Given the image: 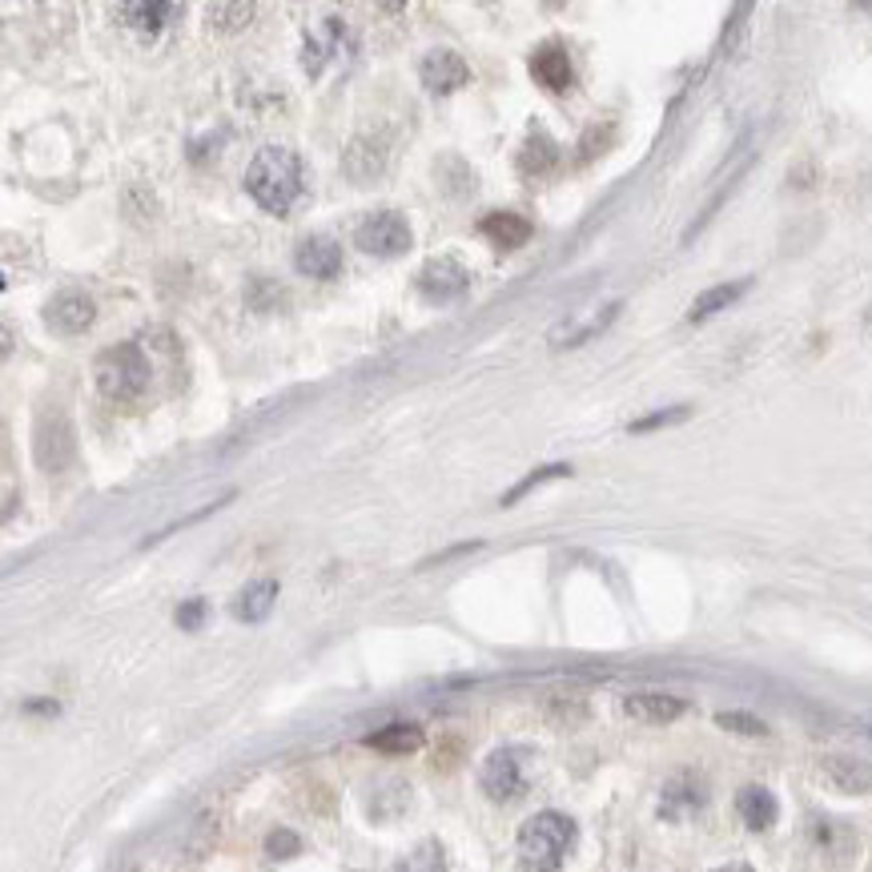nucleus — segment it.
Returning <instances> with one entry per match:
<instances>
[{"instance_id": "obj_1", "label": "nucleus", "mask_w": 872, "mask_h": 872, "mask_svg": "<svg viewBox=\"0 0 872 872\" xmlns=\"http://www.w3.org/2000/svg\"><path fill=\"white\" fill-rule=\"evenodd\" d=\"M246 189L266 213H290L302 198V157L290 145H262L246 169Z\"/></svg>"}, {"instance_id": "obj_2", "label": "nucleus", "mask_w": 872, "mask_h": 872, "mask_svg": "<svg viewBox=\"0 0 872 872\" xmlns=\"http://www.w3.org/2000/svg\"><path fill=\"white\" fill-rule=\"evenodd\" d=\"M150 354L141 350V342H117V346L101 350L93 362V378L97 390L113 402H133L150 387Z\"/></svg>"}, {"instance_id": "obj_3", "label": "nucleus", "mask_w": 872, "mask_h": 872, "mask_svg": "<svg viewBox=\"0 0 872 872\" xmlns=\"http://www.w3.org/2000/svg\"><path fill=\"white\" fill-rule=\"evenodd\" d=\"M575 840V824L563 812H535L519 828V860L531 872H555Z\"/></svg>"}, {"instance_id": "obj_4", "label": "nucleus", "mask_w": 872, "mask_h": 872, "mask_svg": "<svg viewBox=\"0 0 872 872\" xmlns=\"http://www.w3.org/2000/svg\"><path fill=\"white\" fill-rule=\"evenodd\" d=\"M76 455V431L61 406H45L33 426V459L45 474L64 471Z\"/></svg>"}, {"instance_id": "obj_5", "label": "nucleus", "mask_w": 872, "mask_h": 872, "mask_svg": "<svg viewBox=\"0 0 872 872\" xmlns=\"http://www.w3.org/2000/svg\"><path fill=\"white\" fill-rule=\"evenodd\" d=\"M411 241H414L411 222H406L399 210L370 213V217L358 222V229H354V246H358L362 254H374V258H399V254L411 249Z\"/></svg>"}, {"instance_id": "obj_6", "label": "nucleus", "mask_w": 872, "mask_h": 872, "mask_svg": "<svg viewBox=\"0 0 872 872\" xmlns=\"http://www.w3.org/2000/svg\"><path fill=\"white\" fill-rule=\"evenodd\" d=\"M354 49V37H350V28L342 16H322L318 25L306 33L302 40V69L310 76H322L326 64L338 61V57H346Z\"/></svg>"}, {"instance_id": "obj_7", "label": "nucleus", "mask_w": 872, "mask_h": 872, "mask_svg": "<svg viewBox=\"0 0 872 872\" xmlns=\"http://www.w3.org/2000/svg\"><path fill=\"white\" fill-rule=\"evenodd\" d=\"M93 318H97V302L89 298L85 290H61V294H52L45 302V326L61 338L85 334Z\"/></svg>"}, {"instance_id": "obj_8", "label": "nucleus", "mask_w": 872, "mask_h": 872, "mask_svg": "<svg viewBox=\"0 0 872 872\" xmlns=\"http://www.w3.org/2000/svg\"><path fill=\"white\" fill-rule=\"evenodd\" d=\"M414 282H419V294L426 302H455L471 286V270L459 266L455 258H431Z\"/></svg>"}, {"instance_id": "obj_9", "label": "nucleus", "mask_w": 872, "mask_h": 872, "mask_svg": "<svg viewBox=\"0 0 872 872\" xmlns=\"http://www.w3.org/2000/svg\"><path fill=\"white\" fill-rule=\"evenodd\" d=\"M479 785L491 800H511L523 792V768H519V752L511 747H498L491 752L483 764V773H479Z\"/></svg>"}, {"instance_id": "obj_10", "label": "nucleus", "mask_w": 872, "mask_h": 872, "mask_svg": "<svg viewBox=\"0 0 872 872\" xmlns=\"http://www.w3.org/2000/svg\"><path fill=\"white\" fill-rule=\"evenodd\" d=\"M419 76H423V85L431 89V93L447 97V93H455V89H462L467 81H471V64L462 61L455 49H435L423 57Z\"/></svg>"}, {"instance_id": "obj_11", "label": "nucleus", "mask_w": 872, "mask_h": 872, "mask_svg": "<svg viewBox=\"0 0 872 872\" xmlns=\"http://www.w3.org/2000/svg\"><path fill=\"white\" fill-rule=\"evenodd\" d=\"M390 162V141L387 138H370V133H362V138L350 141V150L342 153V169H346L350 181H374V177L387 169Z\"/></svg>"}, {"instance_id": "obj_12", "label": "nucleus", "mask_w": 872, "mask_h": 872, "mask_svg": "<svg viewBox=\"0 0 872 872\" xmlns=\"http://www.w3.org/2000/svg\"><path fill=\"white\" fill-rule=\"evenodd\" d=\"M704 804H708V785H704L696 773H675L672 780L663 785L660 816H668V821H687V816L699 812Z\"/></svg>"}, {"instance_id": "obj_13", "label": "nucleus", "mask_w": 872, "mask_h": 872, "mask_svg": "<svg viewBox=\"0 0 872 872\" xmlns=\"http://www.w3.org/2000/svg\"><path fill=\"white\" fill-rule=\"evenodd\" d=\"M821 776L836 788V792H845V797H864V792H872V764L860 761V756H848V752L824 756Z\"/></svg>"}, {"instance_id": "obj_14", "label": "nucleus", "mask_w": 872, "mask_h": 872, "mask_svg": "<svg viewBox=\"0 0 872 872\" xmlns=\"http://www.w3.org/2000/svg\"><path fill=\"white\" fill-rule=\"evenodd\" d=\"M531 76H535L543 89H551V93H563V89L575 85L571 57H567V49H563L559 40H547V45H539V49L531 52Z\"/></svg>"}, {"instance_id": "obj_15", "label": "nucleus", "mask_w": 872, "mask_h": 872, "mask_svg": "<svg viewBox=\"0 0 872 872\" xmlns=\"http://www.w3.org/2000/svg\"><path fill=\"white\" fill-rule=\"evenodd\" d=\"M294 266L306 278H334L342 270V246L334 237H306L294 249Z\"/></svg>"}, {"instance_id": "obj_16", "label": "nucleus", "mask_w": 872, "mask_h": 872, "mask_svg": "<svg viewBox=\"0 0 872 872\" xmlns=\"http://www.w3.org/2000/svg\"><path fill=\"white\" fill-rule=\"evenodd\" d=\"M684 708H687L684 699L668 696V692H632V696L623 699V711L644 723H672L684 716Z\"/></svg>"}, {"instance_id": "obj_17", "label": "nucleus", "mask_w": 872, "mask_h": 872, "mask_svg": "<svg viewBox=\"0 0 872 872\" xmlns=\"http://www.w3.org/2000/svg\"><path fill=\"white\" fill-rule=\"evenodd\" d=\"M479 234L498 249H519V246H527V237H531V222L515 210H495L479 222Z\"/></svg>"}, {"instance_id": "obj_18", "label": "nucleus", "mask_w": 872, "mask_h": 872, "mask_svg": "<svg viewBox=\"0 0 872 872\" xmlns=\"http://www.w3.org/2000/svg\"><path fill=\"white\" fill-rule=\"evenodd\" d=\"M735 812H740V821H744L752 833H768V828L776 824V816H780V809H776V797L768 792V788H761V785L740 788V797H735Z\"/></svg>"}, {"instance_id": "obj_19", "label": "nucleus", "mask_w": 872, "mask_h": 872, "mask_svg": "<svg viewBox=\"0 0 872 872\" xmlns=\"http://www.w3.org/2000/svg\"><path fill=\"white\" fill-rule=\"evenodd\" d=\"M278 603V579H254L237 591L234 599V620L241 623H262Z\"/></svg>"}, {"instance_id": "obj_20", "label": "nucleus", "mask_w": 872, "mask_h": 872, "mask_svg": "<svg viewBox=\"0 0 872 872\" xmlns=\"http://www.w3.org/2000/svg\"><path fill=\"white\" fill-rule=\"evenodd\" d=\"M555 162H559V145H555V138H551L543 125H531L523 150H519V169H523L527 177H539V174H547Z\"/></svg>"}, {"instance_id": "obj_21", "label": "nucleus", "mask_w": 872, "mask_h": 872, "mask_svg": "<svg viewBox=\"0 0 872 872\" xmlns=\"http://www.w3.org/2000/svg\"><path fill=\"white\" fill-rule=\"evenodd\" d=\"M366 744L374 752H387V756H406L414 747H423V728H414V723H387V728L366 735Z\"/></svg>"}, {"instance_id": "obj_22", "label": "nucleus", "mask_w": 872, "mask_h": 872, "mask_svg": "<svg viewBox=\"0 0 872 872\" xmlns=\"http://www.w3.org/2000/svg\"><path fill=\"white\" fill-rule=\"evenodd\" d=\"M117 16H121L129 28H138V33H157V28L169 25V16H177V4H169V0H153V4H121Z\"/></svg>"}, {"instance_id": "obj_23", "label": "nucleus", "mask_w": 872, "mask_h": 872, "mask_svg": "<svg viewBox=\"0 0 872 872\" xmlns=\"http://www.w3.org/2000/svg\"><path fill=\"white\" fill-rule=\"evenodd\" d=\"M752 286V282H723V286H711V290H704L696 302H692V310H687V318L692 322H704V318H711V314H720V310H728L735 298H744V290Z\"/></svg>"}, {"instance_id": "obj_24", "label": "nucleus", "mask_w": 872, "mask_h": 872, "mask_svg": "<svg viewBox=\"0 0 872 872\" xmlns=\"http://www.w3.org/2000/svg\"><path fill=\"white\" fill-rule=\"evenodd\" d=\"M615 314H620V302H611V306H603V314H596V318H587V322H579V326H563V330H555V334H551V342H555V346H579V342H587V338H596L599 330H608V326L615 322Z\"/></svg>"}, {"instance_id": "obj_25", "label": "nucleus", "mask_w": 872, "mask_h": 872, "mask_svg": "<svg viewBox=\"0 0 872 872\" xmlns=\"http://www.w3.org/2000/svg\"><path fill=\"white\" fill-rule=\"evenodd\" d=\"M254 4H213L210 9V28L217 33H241V28L254 21Z\"/></svg>"}, {"instance_id": "obj_26", "label": "nucleus", "mask_w": 872, "mask_h": 872, "mask_svg": "<svg viewBox=\"0 0 872 872\" xmlns=\"http://www.w3.org/2000/svg\"><path fill=\"white\" fill-rule=\"evenodd\" d=\"M394 872H447V860H443V848H438L435 840H423L411 857L399 860V869Z\"/></svg>"}, {"instance_id": "obj_27", "label": "nucleus", "mask_w": 872, "mask_h": 872, "mask_svg": "<svg viewBox=\"0 0 872 872\" xmlns=\"http://www.w3.org/2000/svg\"><path fill=\"white\" fill-rule=\"evenodd\" d=\"M563 474H571V467H567V462H551V467H539V471L527 474L523 483H515L511 491H507V495L498 498V503H503V507H511V503H519V498H523L527 491H535V486L547 483V479H563Z\"/></svg>"}, {"instance_id": "obj_28", "label": "nucleus", "mask_w": 872, "mask_h": 872, "mask_svg": "<svg viewBox=\"0 0 872 872\" xmlns=\"http://www.w3.org/2000/svg\"><path fill=\"white\" fill-rule=\"evenodd\" d=\"M692 406H672V411H656V414H644L632 423V435H648V431H660V426H672V423H684Z\"/></svg>"}, {"instance_id": "obj_29", "label": "nucleus", "mask_w": 872, "mask_h": 872, "mask_svg": "<svg viewBox=\"0 0 872 872\" xmlns=\"http://www.w3.org/2000/svg\"><path fill=\"white\" fill-rule=\"evenodd\" d=\"M716 723H720V728H728V732H740V735H764V732H768V728H764V720L747 716V711H720V716H716Z\"/></svg>"}, {"instance_id": "obj_30", "label": "nucleus", "mask_w": 872, "mask_h": 872, "mask_svg": "<svg viewBox=\"0 0 872 872\" xmlns=\"http://www.w3.org/2000/svg\"><path fill=\"white\" fill-rule=\"evenodd\" d=\"M266 852L274 860H286V857H298L302 852V840L290 828H274V833L266 836Z\"/></svg>"}, {"instance_id": "obj_31", "label": "nucleus", "mask_w": 872, "mask_h": 872, "mask_svg": "<svg viewBox=\"0 0 872 872\" xmlns=\"http://www.w3.org/2000/svg\"><path fill=\"white\" fill-rule=\"evenodd\" d=\"M201 620H205V599H189V603L177 608V623H181L186 632H198Z\"/></svg>"}, {"instance_id": "obj_32", "label": "nucleus", "mask_w": 872, "mask_h": 872, "mask_svg": "<svg viewBox=\"0 0 872 872\" xmlns=\"http://www.w3.org/2000/svg\"><path fill=\"white\" fill-rule=\"evenodd\" d=\"M716 872H752L747 864H723V869H716Z\"/></svg>"}, {"instance_id": "obj_33", "label": "nucleus", "mask_w": 872, "mask_h": 872, "mask_svg": "<svg viewBox=\"0 0 872 872\" xmlns=\"http://www.w3.org/2000/svg\"><path fill=\"white\" fill-rule=\"evenodd\" d=\"M857 9H860V13H872V4H857Z\"/></svg>"}]
</instances>
